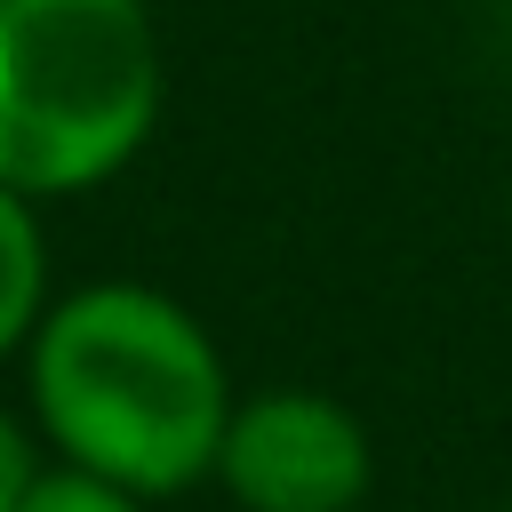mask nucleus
I'll return each instance as SVG.
<instances>
[{"instance_id": "nucleus-1", "label": "nucleus", "mask_w": 512, "mask_h": 512, "mask_svg": "<svg viewBox=\"0 0 512 512\" xmlns=\"http://www.w3.org/2000/svg\"><path fill=\"white\" fill-rule=\"evenodd\" d=\"M32 408L72 472H96L128 496H176L216 472L232 376L176 296L144 280H96L40 312Z\"/></svg>"}, {"instance_id": "nucleus-2", "label": "nucleus", "mask_w": 512, "mask_h": 512, "mask_svg": "<svg viewBox=\"0 0 512 512\" xmlns=\"http://www.w3.org/2000/svg\"><path fill=\"white\" fill-rule=\"evenodd\" d=\"M168 64L144 0H0V184L64 200L160 128Z\"/></svg>"}, {"instance_id": "nucleus-3", "label": "nucleus", "mask_w": 512, "mask_h": 512, "mask_svg": "<svg viewBox=\"0 0 512 512\" xmlns=\"http://www.w3.org/2000/svg\"><path fill=\"white\" fill-rule=\"evenodd\" d=\"M216 480L232 488L240 512H352L376 480V440L344 400L280 384L232 400Z\"/></svg>"}, {"instance_id": "nucleus-4", "label": "nucleus", "mask_w": 512, "mask_h": 512, "mask_svg": "<svg viewBox=\"0 0 512 512\" xmlns=\"http://www.w3.org/2000/svg\"><path fill=\"white\" fill-rule=\"evenodd\" d=\"M40 312H48V240H40L32 200L0 184V360L32 344Z\"/></svg>"}, {"instance_id": "nucleus-5", "label": "nucleus", "mask_w": 512, "mask_h": 512, "mask_svg": "<svg viewBox=\"0 0 512 512\" xmlns=\"http://www.w3.org/2000/svg\"><path fill=\"white\" fill-rule=\"evenodd\" d=\"M16 512H144V496H128V488L64 464V472H32V488H24Z\"/></svg>"}, {"instance_id": "nucleus-6", "label": "nucleus", "mask_w": 512, "mask_h": 512, "mask_svg": "<svg viewBox=\"0 0 512 512\" xmlns=\"http://www.w3.org/2000/svg\"><path fill=\"white\" fill-rule=\"evenodd\" d=\"M24 488H32V448H24L16 416L0 408V512H16V504H24Z\"/></svg>"}, {"instance_id": "nucleus-7", "label": "nucleus", "mask_w": 512, "mask_h": 512, "mask_svg": "<svg viewBox=\"0 0 512 512\" xmlns=\"http://www.w3.org/2000/svg\"><path fill=\"white\" fill-rule=\"evenodd\" d=\"M504 224H512V192H504Z\"/></svg>"}, {"instance_id": "nucleus-8", "label": "nucleus", "mask_w": 512, "mask_h": 512, "mask_svg": "<svg viewBox=\"0 0 512 512\" xmlns=\"http://www.w3.org/2000/svg\"><path fill=\"white\" fill-rule=\"evenodd\" d=\"M504 512H512V504H504Z\"/></svg>"}]
</instances>
